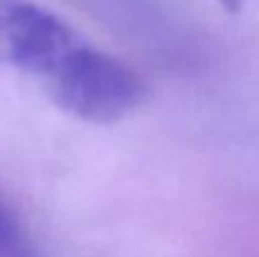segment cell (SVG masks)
Wrapping results in <instances>:
<instances>
[{
  "label": "cell",
  "instance_id": "cell-3",
  "mask_svg": "<svg viewBox=\"0 0 259 257\" xmlns=\"http://www.w3.org/2000/svg\"><path fill=\"white\" fill-rule=\"evenodd\" d=\"M0 257H41L12 207L0 198Z\"/></svg>",
  "mask_w": 259,
  "mask_h": 257
},
{
  "label": "cell",
  "instance_id": "cell-2",
  "mask_svg": "<svg viewBox=\"0 0 259 257\" xmlns=\"http://www.w3.org/2000/svg\"><path fill=\"white\" fill-rule=\"evenodd\" d=\"M82 36L34 0H0V62L46 82Z\"/></svg>",
  "mask_w": 259,
  "mask_h": 257
},
{
  "label": "cell",
  "instance_id": "cell-4",
  "mask_svg": "<svg viewBox=\"0 0 259 257\" xmlns=\"http://www.w3.org/2000/svg\"><path fill=\"white\" fill-rule=\"evenodd\" d=\"M216 5L228 14H239L243 7V0H216Z\"/></svg>",
  "mask_w": 259,
  "mask_h": 257
},
{
  "label": "cell",
  "instance_id": "cell-1",
  "mask_svg": "<svg viewBox=\"0 0 259 257\" xmlns=\"http://www.w3.org/2000/svg\"><path fill=\"white\" fill-rule=\"evenodd\" d=\"M44 84L59 109L96 125L123 121L148 98L146 82L134 68L84 39Z\"/></svg>",
  "mask_w": 259,
  "mask_h": 257
}]
</instances>
